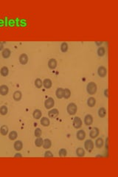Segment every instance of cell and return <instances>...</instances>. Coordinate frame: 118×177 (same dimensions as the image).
<instances>
[{"label": "cell", "instance_id": "cell-8", "mask_svg": "<svg viewBox=\"0 0 118 177\" xmlns=\"http://www.w3.org/2000/svg\"><path fill=\"white\" fill-rule=\"evenodd\" d=\"M19 63L22 64V65H25L27 63V62L29 61V58H28V55L26 54V53H22V54L20 55L19 58Z\"/></svg>", "mask_w": 118, "mask_h": 177}, {"label": "cell", "instance_id": "cell-17", "mask_svg": "<svg viewBox=\"0 0 118 177\" xmlns=\"http://www.w3.org/2000/svg\"><path fill=\"white\" fill-rule=\"evenodd\" d=\"M63 93H64V89L58 87L55 91V95L58 99H62L63 98Z\"/></svg>", "mask_w": 118, "mask_h": 177}, {"label": "cell", "instance_id": "cell-37", "mask_svg": "<svg viewBox=\"0 0 118 177\" xmlns=\"http://www.w3.org/2000/svg\"><path fill=\"white\" fill-rule=\"evenodd\" d=\"M54 156V155H53V154L52 153V151H45V153H44V157L45 158H49V157H53Z\"/></svg>", "mask_w": 118, "mask_h": 177}, {"label": "cell", "instance_id": "cell-20", "mask_svg": "<svg viewBox=\"0 0 118 177\" xmlns=\"http://www.w3.org/2000/svg\"><path fill=\"white\" fill-rule=\"evenodd\" d=\"M2 55L4 58L7 59L11 55V50L9 48H5L2 52Z\"/></svg>", "mask_w": 118, "mask_h": 177}, {"label": "cell", "instance_id": "cell-4", "mask_svg": "<svg viewBox=\"0 0 118 177\" xmlns=\"http://www.w3.org/2000/svg\"><path fill=\"white\" fill-rule=\"evenodd\" d=\"M72 125L75 129H79L82 127L83 125V121L79 117H75L73 120L72 122Z\"/></svg>", "mask_w": 118, "mask_h": 177}, {"label": "cell", "instance_id": "cell-14", "mask_svg": "<svg viewBox=\"0 0 118 177\" xmlns=\"http://www.w3.org/2000/svg\"><path fill=\"white\" fill-rule=\"evenodd\" d=\"M13 148L16 151H20L23 148V143L21 140H16L13 144Z\"/></svg>", "mask_w": 118, "mask_h": 177}, {"label": "cell", "instance_id": "cell-32", "mask_svg": "<svg viewBox=\"0 0 118 177\" xmlns=\"http://www.w3.org/2000/svg\"><path fill=\"white\" fill-rule=\"evenodd\" d=\"M43 143H44V139L41 138V137H37L35 140V146L36 147H40L43 146Z\"/></svg>", "mask_w": 118, "mask_h": 177}, {"label": "cell", "instance_id": "cell-12", "mask_svg": "<svg viewBox=\"0 0 118 177\" xmlns=\"http://www.w3.org/2000/svg\"><path fill=\"white\" fill-rule=\"evenodd\" d=\"M9 92V88L7 85H1L0 86V94L2 96L7 95Z\"/></svg>", "mask_w": 118, "mask_h": 177}, {"label": "cell", "instance_id": "cell-11", "mask_svg": "<svg viewBox=\"0 0 118 177\" xmlns=\"http://www.w3.org/2000/svg\"><path fill=\"white\" fill-rule=\"evenodd\" d=\"M47 65H48V67L50 69H55L57 67V65H58L57 60L55 59V58H50L48 61Z\"/></svg>", "mask_w": 118, "mask_h": 177}, {"label": "cell", "instance_id": "cell-33", "mask_svg": "<svg viewBox=\"0 0 118 177\" xmlns=\"http://www.w3.org/2000/svg\"><path fill=\"white\" fill-rule=\"evenodd\" d=\"M8 112V108L6 106H2L0 107V115H6Z\"/></svg>", "mask_w": 118, "mask_h": 177}, {"label": "cell", "instance_id": "cell-18", "mask_svg": "<svg viewBox=\"0 0 118 177\" xmlns=\"http://www.w3.org/2000/svg\"><path fill=\"white\" fill-rule=\"evenodd\" d=\"M8 133H9V128H8V125H3L0 127V134L2 136H7Z\"/></svg>", "mask_w": 118, "mask_h": 177}, {"label": "cell", "instance_id": "cell-7", "mask_svg": "<svg viewBox=\"0 0 118 177\" xmlns=\"http://www.w3.org/2000/svg\"><path fill=\"white\" fill-rule=\"evenodd\" d=\"M99 134H100V130L97 127L93 128L89 132V137L91 139H96L99 136Z\"/></svg>", "mask_w": 118, "mask_h": 177}, {"label": "cell", "instance_id": "cell-38", "mask_svg": "<svg viewBox=\"0 0 118 177\" xmlns=\"http://www.w3.org/2000/svg\"><path fill=\"white\" fill-rule=\"evenodd\" d=\"M104 96H105V97H106V98H108V97H109V93H108V89H106L104 90Z\"/></svg>", "mask_w": 118, "mask_h": 177}, {"label": "cell", "instance_id": "cell-9", "mask_svg": "<svg viewBox=\"0 0 118 177\" xmlns=\"http://www.w3.org/2000/svg\"><path fill=\"white\" fill-rule=\"evenodd\" d=\"M59 115V111L58 108H51L49 109V112H48V116L49 118H53L55 119Z\"/></svg>", "mask_w": 118, "mask_h": 177}, {"label": "cell", "instance_id": "cell-40", "mask_svg": "<svg viewBox=\"0 0 118 177\" xmlns=\"http://www.w3.org/2000/svg\"><path fill=\"white\" fill-rule=\"evenodd\" d=\"M4 49H5V48H4V44H3V43H2V41H0V51H2Z\"/></svg>", "mask_w": 118, "mask_h": 177}, {"label": "cell", "instance_id": "cell-30", "mask_svg": "<svg viewBox=\"0 0 118 177\" xmlns=\"http://www.w3.org/2000/svg\"><path fill=\"white\" fill-rule=\"evenodd\" d=\"M60 48H61V51L62 52V53H66L67 51H68V49H69V45H68V43L67 42H66V41H63V42H62L61 44V46H60Z\"/></svg>", "mask_w": 118, "mask_h": 177}, {"label": "cell", "instance_id": "cell-15", "mask_svg": "<svg viewBox=\"0 0 118 177\" xmlns=\"http://www.w3.org/2000/svg\"><path fill=\"white\" fill-rule=\"evenodd\" d=\"M53 86V81L51 79L49 78H45L44 81H43V86L47 89H49L52 87Z\"/></svg>", "mask_w": 118, "mask_h": 177}, {"label": "cell", "instance_id": "cell-6", "mask_svg": "<svg viewBox=\"0 0 118 177\" xmlns=\"http://www.w3.org/2000/svg\"><path fill=\"white\" fill-rule=\"evenodd\" d=\"M97 75L100 77H105L107 75V69L104 66H100L97 69Z\"/></svg>", "mask_w": 118, "mask_h": 177}, {"label": "cell", "instance_id": "cell-10", "mask_svg": "<svg viewBox=\"0 0 118 177\" xmlns=\"http://www.w3.org/2000/svg\"><path fill=\"white\" fill-rule=\"evenodd\" d=\"M83 123L84 124L87 125V126H89L91 125L92 123H93V117L92 115H89L88 114L87 115L84 117V120H83Z\"/></svg>", "mask_w": 118, "mask_h": 177}, {"label": "cell", "instance_id": "cell-19", "mask_svg": "<svg viewBox=\"0 0 118 177\" xmlns=\"http://www.w3.org/2000/svg\"><path fill=\"white\" fill-rule=\"evenodd\" d=\"M32 117L36 120H39L42 117V112L40 109H35L32 112Z\"/></svg>", "mask_w": 118, "mask_h": 177}, {"label": "cell", "instance_id": "cell-35", "mask_svg": "<svg viewBox=\"0 0 118 177\" xmlns=\"http://www.w3.org/2000/svg\"><path fill=\"white\" fill-rule=\"evenodd\" d=\"M42 134V131L40 128H36L34 131V135L36 137H41Z\"/></svg>", "mask_w": 118, "mask_h": 177}, {"label": "cell", "instance_id": "cell-22", "mask_svg": "<svg viewBox=\"0 0 118 177\" xmlns=\"http://www.w3.org/2000/svg\"><path fill=\"white\" fill-rule=\"evenodd\" d=\"M87 103L89 107L92 108L96 105V99L94 98V97H90V98H89L87 99Z\"/></svg>", "mask_w": 118, "mask_h": 177}, {"label": "cell", "instance_id": "cell-24", "mask_svg": "<svg viewBox=\"0 0 118 177\" xmlns=\"http://www.w3.org/2000/svg\"><path fill=\"white\" fill-rule=\"evenodd\" d=\"M52 146V141L49 139H44V143H43V148L46 150L49 149Z\"/></svg>", "mask_w": 118, "mask_h": 177}, {"label": "cell", "instance_id": "cell-31", "mask_svg": "<svg viewBox=\"0 0 118 177\" xmlns=\"http://www.w3.org/2000/svg\"><path fill=\"white\" fill-rule=\"evenodd\" d=\"M34 84H35V86L37 88V89H41L42 86H43V81H41V79L38 77L35 80V82H34Z\"/></svg>", "mask_w": 118, "mask_h": 177}, {"label": "cell", "instance_id": "cell-2", "mask_svg": "<svg viewBox=\"0 0 118 177\" xmlns=\"http://www.w3.org/2000/svg\"><path fill=\"white\" fill-rule=\"evenodd\" d=\"M66 111L71 116L75 115L78 111V106L75 103H70L66 106Z\"/></svg>", "mask_w": 118, "mask_h": 177}, {"label": "cell", "instance_id": "cell-36", "mask_svg": "<svg viewBox=\"0 0 118 177\" xmlns=\"http://www.w3.org/2000/svg\"><path fill=\"white\" fill-rule=\"evenodd\" d=\"M58 155L61 157H63V156H66L67 155V151L65 148H61L58 151Z\"/></svg>", "mask_w": 118, "mask_h": 177}, {"label": "cell", "instance_id": "cell-41", "mask_svg": "<svg viewBox=\"0 0 118 177\" xmlns=\"http://www.w3.org/2000/svg\"><path fill=\"white\" fill-rule=\"evenodd\" d=\"M106 148H108V138L106 139Z\"/></svg>", "mask_w": 118, "mask_h": 177}, {"label": "cell", "instance_id": "cell-42", "mask_svg": "<svg viewBox=\"0 0 118 177\" xmlns=\"http://www.w3.org/2000/svg\"><path fill=\"white\" fill-rule=\"evenodd\" d=\"M103 44V42H100V43H98V42H96V44Z\"/></svg>", "mask_w": 118, "mask_h": 177}, {"label": "cell", "instance_id": "cell-5", "mask_svg": "<svg viewBox=\"0 0 118 177\" xmlns=\"http://www.w3.org/2000/svg\"><path fill=\"white\" fill-rule=\"evenodd\" d=\"M55 105V100L53 98L49 97L48 98L47 100L44 101V106L47 109H51L53 108Z\"/></svg>", "mask_w": 118, "mask_h": 177}, {"label": "cell", "instance_id": "cell-21", "mask_svg": "<svg viewBox=\"0 0 118 177\" xmlns=\"http://www.w3.org/2000/svg\"><path fill=\"white\" fill-rule=\"evenodd\" d=\"M94 145H95V147L97 148H101L103 145H104V141L103 139L101 137H97L96 138V140H95V142H94Z\"/></svg>", "mask_w": 118, "mask_h": 177}, {"label": "cell", "instance_id": "cell-34", "mask_svg": "<svg viewBox=\"0 0 118 177\" xmlns=\"http://www.w3.org/2000/svg\"><path fill=\"white\" fill-rule=\"evenodd\" d=\"M71 96L70 90L67 88L64 89V93H63V98L65 99H69Z\"/></svg>", "mask_w": 118, "mask_h": 177}, {"label": "cell", "instance_id": "cell-3", "mask_svg": "<svg viewBox=\"0 0 118 177\" xmlns=\"http://www.w3.org/2000/svg\"><path fill=\"white\" fill-rule=\"evenodd\" d=\"M84 148H85V150L87 151L89 153H91L94 148V142L92 141V139H87L85 142H84Z\"/></svg>", "mask_w": 118, "mask_h": 177}, {"label": "cell", "instance_id": "cell-16", "mask_svg": "<svg viewBox=\"0 0 118 177\" xmlns=\"http://www.w3.org/2000/svg\"><path fill=\"white\" fill-rule=\"evenodd\" d=\"M13 98L15 101H20L22 98V93L21 91H15L13 94Z\"/></svg>", "mask_w": 118, "mask_h": 177}, {"label": "cell", "instance_id": "cell-13", "mask_svg": "<svg viewBox=\"0 0 118 177\" xmlns=\"http://www.w3.org/2000/svg\"><path fill=\"white\" fill-rule=\"evenodd\" d=\"M76 137L78 140L83 141L86 138V132L83 130H78L76 133Z\"/></svg>", "mask_w": 118, "mask_h": 177}, {"label": "cell", "instance_id": "cell-29", "mask_svg": "<svg viewBox=\"0 0 118 177\" xmlns=\"http://www.w3.org/2000/svg\"><path fill=\"white\" fill-rule=\"evenodd\" d=\"M75 153H76V155L78 156H80V157H82V156H85V149L83 148H78L75 151Z\"/></svg>", "mask_w": 118, "mask_h": 177}, {"label": "cell", "instance_id": "cell-27", "mask_svg": "<svg viewBox=\"0 0 118 177\" xmlns=\"http://www.w3.org/2000/svg\"><path fill=\"white\" fill-rule=\"evenodd\" d=\"M17 137H18V133L16 131H12L8 133V138L10 140L14 141L17 139Z\"/></svg>", "mask_w": 118, "mask_h": 177}, {"label": "cell", "instance_id": "cell-39", "mask_svg": "<svg viewBox=\"0 0 118 177\" xmlns=\"http://www.w3.org/2000/svg\"><path fill=\"white\" fill-rule=\"evenodd\" d=\"M14 157H15V158H17V157H18V158H19H19H22V155L21 154H19V153H17V154H16L14 155Z\"/></svg>", "mask_w": 118, "mask_h": 177}, {"label": "cell", "instance_id": "cell-28", "mask_svg": "<svg viewBox=\"0 0 118 177\" xmlns=\"http://www.w3.org/2000/svg\"><path fill=\"white\" fill-rule=\"evenodd\" d=\"M0 74H1V75L3 76V77L8 76V74H9V69H8V67H5V66L2 67L1 68V69H0Z\"/></svg>", "mask_w": 118, "mask_h": 177}, {"label": "cell", "instance_id": "cell-26", "mask_svg": "<svg viewBox=\"0 0 118 177\" xmlns=\"http://www.w3.org/2000/svg\"><path fill=\"white\" fill-rule=\"evenodd\" d=\"M106 114H107L106 109L104 108V107H100V108H99L98 111H97V115L99 116V117L103 118V117H105L106 116Z\"/></svg>", "mask_w": 118, "mask_h": 177}, {"label": "cell", "instance_id": "cell-23", "mask_svg": "<svg viewBox=\"0 0 118 177\" xmlns=\"http://www.w3.org/2000/svg\"><path fill=\"white\" fill-rule=\"evenodd\" d=\"M40 123L41 124V125H43L44 127H47L50 125V120L49 118H47V117H41Z\"/></svg>", "mask_w": 118, "mask_h": 177}, {"label": "cell", "instance_id": "cell-25", "mask_svg": "<svg viewBox=\"0 0 118 177\" xmlns=\"http://www.w3.org/2000/svg\"><path fill=\"white\" fill-rule=\"evenodd\" d=\"M106 48L104 46H98L97 48V55L99 57H103L106 55Z\"/></svg>", "mask_w": 118, "mask_h": 177}, {"label": "cell", "instance_id": "cell-1", "mask_svg": "<svg viewBox=\"0 0 118 177\" xmlns=\"http://www.w3.org/2000/svg\"><path fill=\"white\" fill-rule=\"evenodd\" d=\"M97 91V86L94 82H89L87 85V92L89 94L93 95Z\"/></svg>", "mask_w": 118, "mask_h": 177}]
</instances>
